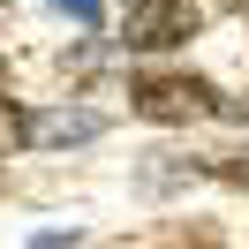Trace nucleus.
<instances>
[{
    "instance_id": "6e6552de",
    "label": "nucleus",
    "mask_w": 249,
    "mask_h": 249,
    "mask_svg": "<svg viewBox=\"0 0 249 249\" xmlns=\"http://www.w3.org/2000/svg\"><path fill=\"white\" fill-rule=\"evenodd\" d=\"M121 8H128V16H136V8H166V0H121Z\"/></svg>"
},
{
    "instance_id": "39448f33",
    "label": "nucleus",
    "mask_w": 249,
    "mask_h": 249,
    "mask_svg": "<svg viewBox=\"0 0 249 249\" xmlns=\"http://www.w3.org/2000/svg\"><path fill=\"white\" fill-rule=\"evenodd\" d=\"M68 23H83V31H98V0H53Z\"/></svg>"
},
{
    "instance_id": "f03ea898",
    "label": "nucleus",
    "mask_w": 249,
    "mask_h": 249,
    "mask_svg": "<svg viewBox=\"0 0 249 249\" xmlns=\"http://www.w3.org/2000/svg\"><path fill=\"white\" fill-rule=\"evenodd\" d=\"M181 38H196V8L166 0V8H136L128 16V53H174Z\"/></svg>"
},
{
    "instance_id": "1a4fd4ad",
    "label": "nucleus",
    "mask_w": 249,
    "mask_h": 249,
    "mask_svg": "<svg viewBox=\"0 0 249 249\" xmlns=\"http://www.w3.org/2000/svg\"><path fill=\"white\" fill-rule=\"evenodd\" d=\"M0 91H8V68H0Z\"/></svg>"
},
{
    "instance_id": "423d86ee",
    "label": "nucleus",
    "mask_w": 249,
    "mask_h": 249,
    "mask_svg": "<svg viewBox=\"0 0 249 249\" xmlns=\"http://www.w3.org/2000/svg\"><path fill=\"white\" fill-rule=\"evenodd\" d=\"M212 113H227V121H249V91H242V98H219Z\"/></svg>"
},
{
    "instance_id": "0eeeda50",
    "label": "nucleus",
    "mask_w": 249,
    "mask_h": 249,
    "mask_svg": "<svg viewBox=\"0 0 249 249\" xmlns=\"http://www.w3.org/2000/svg\"><path fill=\"white\" fill-rule=\"evenodd\" d=\"M227 181H242V189H249V159H234V166H227Z\"/></svg>"
},
{
    "instance_id": "20e7f679",
    "label": "nucleus",
    "mask_w": 249,
    "mask_h": 249,
    "mask_svg": "<svg viewBox=\"0 0 249 249\" xmlns=\"http://www.w3.org/2000/svg\"><path fill=\"white\" fill-rule=\"evenodd\" d=\"M23 143H31V113H23L16 98L0 91V159H8V151H23Z\"/></svg>"
},
{
    "instance_id": "f257e3e1",
    "label": "nucleus",
    "mask_w": 249,
    "mask_h": 249,
    "mask_svg": "<svg viewBox=\"0 0 249 249\" xmlns=\"http://www.w3.org/2000/svg\"><path fill=\"white\" fill-rule=\"evenodd\" d=\"M128 106L143 113V121H159V128H181V121H204V113L219 106V91L204 76H189V68H166V76H136L128 83Z\"/></svg>"
},
{
    "instance_id": "7ed1b4c3",
    "label": "nucleus",
    "mask_w": 249,
    "mask_h": 249,
    "mask_svg": "<svg viewBox=\"0 0 249 249\" xmlns=\"http://www.w3.org/2000/svg\"><path fill=\"white\" fill-rule=\"evenodd\" d=\"M106 136V113L91 106H53V113H31V143H53V151H68V143H91Z\"/></svg>"
}]
</instances>
